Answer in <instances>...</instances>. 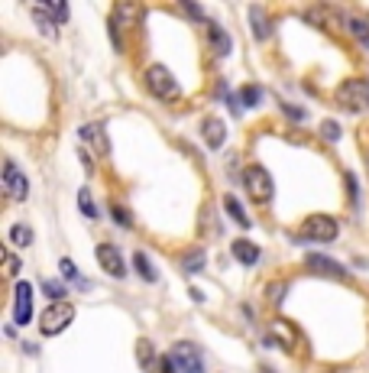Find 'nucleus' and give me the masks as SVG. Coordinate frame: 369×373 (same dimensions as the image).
Here are the masks:
<instances>
[{"label":"nucleus","mask_w":369,"mask_h":373,"mask_svg":"<svg viewBox=\"0 0 369 373\" xmlns=\"http://www.w3.org/2000/svg\"><path fill=\"white\" fill-rule=\"evenodd\" d=\"M3 189H7V195H10L13 202H26V195H30V182H26V175L10 160L3 162Z\"/></svg>","instance_id":"nucleus-8"},{"label":"nucleus","mask_w":369,"mask_h":373,"mask_svg":"<svg viewBox=\"0 0 369 373\" xmlns=\"http://www.w3.org/2000/svg\"><path fill=\"white\" fill-rule=\"evenodd\" d=\"M240 101H243V107H259V101H263V88L259 85H243L240 88Z\"/></svg>","instance_id":"nucleus-22"},{"label":"nucleus","mask_w":369,"mask_h":373,"mask_svg":"<svg viewBox=\"0 0 369 373\" xmlns=\"http://www.w3.org/2000/svg\"><path fill=\"white\" fill-rule=\"evenodd\" d=\"M43 7L49 10V17H52V20H59V23L68 20V7H65V3H43Z\"/></svg>","instance_id":"nucleus-31"},{"label":"nucleus","mask_w":369,"mask_h":373,"mask_svg":"<svg viewBox=\"0 0 369 373\" xmlns=\"http://www.w3.org/2000/svg\"><path fill=\"white\" fill-rule=\"evenodd\" d=\"M137 357H139V367L146 373H152L159 367V361H156V351H152V344H149V338H139L137 341Z\"/></svg>","instance_id":"nucleus-19"},{"label":"nucleus","mask_w":369,"mask_h":373,"mask_svg":"<svg viewBox=\"0 0 369 373\" xmlns=\"http://www.w3.org/2000/svg\"><path fill=\"white\" fill-rule=\"evenodd\" d=\"M110 214H114V221L120 224V227H133V214H130L127 204L114 202V204H110Z\"/></svg>","instance_id":"nucleus-25"},{"label":"nucleus","mask_w":369,"mask_h":373,"mask_svg":"<svg viewBox=\"0 0 369 373\" xmlns=\"http://www.w3.org/2000/svg\"><path fill=\"white\" fill-rule=\"evenodd\" d=\"M337 101L347 111H366L369 107V82L366 78H347L337 88Z\"/></svg>","instance_id":"nucleus-3"},{"label":"nucleus","mask_w":369,"mask_h":373,"mask_svg":"<svg viewBox=\"0 0 369 373\" xmlns=\"http://www.w3.org/2000/svg\"><path fill=\"white\" fill-rule=\"evenodd\" d=\"M201 133H204V143L211 149H221L223 140H227V130H223V124L217 117H208L204 124H201Z\"/></svg>","instance_id":"nucleus-13"},{"label":"nucleus","mask_w":369,"mask_h":373,"mask_svg":"<svg viewBox=\"0 0 369 373\" xmlns=\"http://www.w3.org/2000/svg\"><path fill=\"white\" fill-rule=\"evenodd\" d=\"M347 192H350V202L357 204V179L353 175H347Z\"/></svg>","instance_id":"nucleus-38"},{"label":"nucleus","mask_w":369,"mask_h":373,"mask_svg":"<svg viewBox=\"0 0 369 373\" xmlns=\"http://www.w3.org/2000/svg\"><path fill=\"white\" fill-rule=\"evenodd\" d=\"M301 234L311 237V240H334V237L340 234V227L334 218H327V214H311V218H305V224H301Z\"/></svg>","instance_id":"nucleus-7"},{"label":"nucleus","mask_w":369,"mask_h":373,"mask_svg":"<svg viewBox=\"0 0 369 373\" xmlns=\"http://www.w3.org/2000/svg\"><path fill=\"white\" fill-rule=\"evenodd\" d=\"M321 133H324V140H340V127L334 120H324V124H321Z\"/></svg>","instance_id":"nucleus-33"},{"label":"nucleus","mask_w":369,"mask_h":373,"mask_svg":"<svg viewBox=\"0 0 369 373\" xmlns=\"http://www.w3.org/2000/svg\"><path fill=\"white\" fill-rule=\"evenodd\" d=\"M159 373H179V367H175V361H172L169 354L159 357Z\"/></svg>","instance_id":"nucleus-34"},{"label":"nucleus","mask_w":369,"mask_h":373,"mask_svg":"<svg viewBox=\"0 0 369 373\" xmlns=\"http://www.w3.org/2000/svg\"><path fill=\"white\" fill-rule=\"evenodd\" d=\"M223 208H227V214H230L233 221L240 224V227H250V218H246V211H243V204L233 198V195H223Z\"/></svg>","instance_id":"nucleus-20"},{"label":"nucleus","mask_w":369,"mask_h":373,"mask_svg":"<svg viewBox=\"0 0 369 373\" xmlns=\"http://www.w3.org/2000/svg\"><path fill=\"white\" fill-rule=\"evenodd\" d=\"M250 23H253V36H256V39H269L272 26H269V13H266L263 7H250Z\"/></svg>","instance_id":"nucleus-18"},{"label":"nucleus","mask_w":369,"mask_h":373,"mask_svg":"<svg viewBox=\"0 0 369 373\" xmlns=\"http://www.w3.org/2000/svg\"><path fill=\"white\" fill-rule=\"evenodd\" d=\"M272 338H275V344H279V347H285V351L288 354H295L298 351V338H301V334H298V328L295 325H292V321H285V318H275L272 321Z\"/></svg>","instance_id":"nucleus-11"},{"label":"nucleus","mask_w":369,"mask_h":373,"mask_svg":"<svg viewBox=\"0 0 369 373\" xmlns=\"http://www.w3.org/2000/svg\"><path fill=\"white\" fill-rule=\"evenodd\" d=\"M169 357L175 361V367H179V373H204V367H201V351L195 347L191 341H179V344H172V351Z\"/></svg>","instance_id":"nucleus-6"},{"label":"nucleus","mask_w":369,"mask_h":373,"mask_svg":"<svg viewBox=\"0 0 369 373\" xmlns=\"http://www.w3.org/2000/svg\"><path fill=\"white\" fill-rule=\"evenodd\" d=\"M146 88H149V95H156L159 101H179L181 97L179 82H175L172 72L162 68V65H149L146 68Z\"/></svg>","instance_id":"nucleus-1"},{"label":"nucleus","mask_w":369,"mask_h":373,"mask_svg":"<svg viewBox=\"0 0 369 373\" xmlns=\"http://www.w3.org/2000/svg\"><path fill=\"white\" fill-rule=\"evenodd\" d=\"M282 111H285V114H288L292 120H305V111H301V107H295V104H282Z\"/></svg>","instance_id":"nucleus-36"},{"label":"nucleus","mask_w":369,"mask_h":373,"mask_svg":"<svg viewBox=\"0 0 369 373\" xmlns=\"http://www.w3.org/2000/svg\"><path fill=\"white\" fill-rule=\"evenodd\" d=\"M114 20L120 23V26H139V20H143V10H139L137 3H117L114 7Z\"/></svg>","instance_id":"nucleus-16"},{"label":"nucleus","mask_w":369,"mask_h":373,"mask_svg":"<svg viewBox=\"0 0 369 373\" xmlns=\"http://www.w3.org/2000/svg\"><path fill=\"white\" fill-rule=\"evenodd\" d=\"M81 137H85V143H91V149H94L101 160H107V153H110V143H107V133L101 124H88V127H81Z\"/></svg>","instance_id":"nucleus-12"},{"label":"nucleus","mask_w":369,"mask_h":373,"mask_svg":"<svg viewBox=\"0 0 369 373\" xmlns=\"http://www.w3.org/2000/svg\"><path fill=\"white\" fill-rule=\"evenodd\" d=\"M97 263H101V269L104 273H110V276H127V263H123V256H120V250H117L114 244H101L97 247Z\"/></svg>","instance_id":"nucleus-10"},{"label":"nucleus","mask_w":369,"mask_h":373,"mask_svg":"<svg viewBox=\"0 0 369 373\" xmlns=\"http://www.w3.org/2000/svg\"><path fill=\"white\" fill-rule=\"evenodd\" d=\"M305 269L311 273V276L340 279V283H347V279H350L347 269L340 267L337 260H330V256H324V254H308V256H305Z\"/></svg>","instance_id":"nucleus-5"},{"label":"nucleus","mask_w":369,"mask_h":373,"mask_svg":"<svg viewBox=\"0 0 369 373\" xmlns=\"http://www.w3.org/2000/svg\"><path fill=\"white\" fill-rule=\"evenodd\" d=\"M10 240H13L17 247H23V244L30 247V244H32V231L26 227V224H17V227L10 231Z\"/></svg>","instance_id":"nucleus-27"},{"label":"nucleus","mask_w":369,"mask_h":373,"mask_svg":"<svg viewBox=\"0 0 369 373\" xmlns=\"http://www.w3.org/2000/svg\"><path fill=\"white\" fill-rule=\"evenodd\" d=\"M78 204H81V214H85V218H97L94 198H91V192H88V189H81V192H78Z\"/></svg>","instance_id":"nucleus-28"},{"label":"nucleus","mask_w":369,"mask_h":373,"mask_svg":"<svg viewBox=\"0 0 369 373\" xmlns=\"http://www.w3.org/2000/svg\"><path fill=\"white\" fill-rule=\"evenodd\" d=\"M243 189L250 192V198H253L256 204H266L272 198V179H269V172H266L259 162H253V166L243 169Z\"/></svg>","instance_id":"nucleus-2"},{"label":"nucleus","mask_w":369,"mask_h":373,"mask_svg":"<svg viewBox=\"0 0 369 373\" xmlns=\"http://www.w3.org/2000/svg\"><path fill=\"white\" fill-rule=\"evenodd\" d=\"M230 254L240 260L243 267H253V263H259V247L256 244H250V240H233V247H230Z\"/></svg>","instance_id":"nucleus-15"},{"label":"nucleus","mask_w":369,"mask_h":373,"mask_svg":"<svg viewBox=\"0 0 369 373\" xmlns=\"http://www.w3.org/2000/svg\"><path fill=\"white\" fill-rule=\"evenodd\" d=\"M62 273H65V279H72V283H78L81 289H88V279L72 267V260H62Z\"/></svg>","instance_id":"nucleus-29"},{"label":"nucleus","mask_w":369,"mask_h":373,"mask_svg":"<svg viewBox=\"0 0 369 373\" xmlns=\"http://www.w3.org/2000/svg\"><path fill=\"white\" fill-rule=\"evenodd\" d=\"M133 263H137V269H139V276L146 279V283H156V269L149 267V260H146V254H133Z\"/></svg>","instance_id":"nucleus-26"},{"label":"nucleus","mask_w":369,"mask_h":373,"mask_svg":"<svg viewBox=\"0 0 369 373\" xmlns=\"http://www.w3.org/2000/svg\"><path fill=\"white\" fill-rule=\"evenodd\" d=\"M347 30L353 32V36H357L363 46H369V23H366V20H359V17H350V20H347Z\"/></svg>","instance_id":"nucleus-23"},{"label":"nucleus","mask_w":369,"mask_h":373,"mask_svg":"<svg viewBox=\"0 0 369 373\" xmlns=\"http://www.w3.org/2000/svg\"><path fill=\"white\" fill-rule=\"evenodd\" d=\"M32 17H36V23H39V30H43L46 36H55V23H52V17H49V10H46L43 3L32 7Z\"/></svg>","instance_id":"nucleus-24"},{"label":"nucleus","mask_w":369,"mask_h":373,"mask_svg":"<svg viewBox=\"0 0 369 373\" xmlns=\"http://www.w3.org/2000/svg\"><path fill=\"white\" fill-rule=\"evenodd\" d=\"M204 26H208V39H211L214 55H227V52H230V46H233V43H230V36H227V32H223L214 20H208Z\"/></svg>","instance_id":"nucleus-14"},{"label":"nucleus","mask_w":369,"mask_h":373,"mask_svg":"<svg viewBox=\"0 0 369 373\" xmlns=\"http://www.w3.org/2000/svg\"><path fill=\"white\" fill-rule=\"evenodd\" d=\"M285 296V283H269V289H266V298L272 302V305H279Z\"/></svg>","instance_id":"nucleus-32"},{"label":"nucleus","mask_w":369,"mask_h":373,"mask_svg":"<svg viewBox=\"0 0 369 373\" xmlns=\"http://www.w3.org/2000/svg\"><path fill=\"white\" fill-rule=\"evenodd\" d=\"M17 269H20V260H17L13 254H7V276H13Z\"/></svg>","instance_id":"nucleus-37"},{"label":"nucleus","mask_w":369,"mask_h":373,"mask_svg":"<svg viewBox=\"0 0 369 373\" xmlns=\"http://www.w3.org/2000/svg\"><path fill=\"white\" fill-rule=\"evenodd\" d=\"M305 20H308V23H321V26H324V30H330V32H340V30H343V26H340V20H334V13L324 10V7L305 10Z\"/></svg>","instance_id":"nucleus-17"},{"label":"nucleus","mask_w":369,"mask_h":373,"mask_svg":"<svg viewBox=\"0 0 369 373\" xmlns=\"http://www.w3.org/2000/svg\"><path fill=\"white\" fill-rule=\"evenodd\" d=\"M43 292H46V296H49V298H55V302H65V286H62V283H59V279H49V283H46V286H43Z\"/></svg>","instance_id":"nucleus-30"},{"label":"nucleus","mask_w":369,"mask_h":373,"mask_svg":"<svg viewBox=\"0 0 369 373\" xmlns=\"http://www.w3.org/2000/svg\"><path fill=\"white\" fill-rule=\"evenodd\" d=\"M72 318H74L72 302H52V305L43 312V318H39V331H43L46 338H49V334H59V331H65L72 325Z\"/></svg>","instance_id":"nucleus-4"},{"label":"nucleus","mask_w":369,"mask_h":373,"mask_svg":"<svg viewBox=\"0 0 369 373\" xmlns=\"http://www.w3.org/2000/svg\"><path fill=\"white\" fill-rule=\"evenodd\" d=\"M181 269H185V273H201V269H204V254H201V250L181 254Z\"/></svg>","instance_id":"nucleus-21"},{"label":"nucleus","mask_w":369,"mask_h":373,"mask_svg":"<svg viewBox=\"0 0 369 373\" xmlns=\"http://www.w3.org/2000/svg\"><path fill=\"white\" fill-rule=\"evenodd\" d=\"M30 318H32V286L30 283H17V289H13V321L30 325Z\"/></svg>","instance_id":"nucleus-9"},{"label":"nucleus","mask_w":369,"mask_h":373,"mask_svg":"<svg viewBox=\"0 0 369 373\" xmlns=\"http://www.w3.org/2000/svg\"><path fill=\"white\" fill-rule=\"evenodd\" d=\"M181 10L188 13L191 20H198V23H208V20H204V13H201V7H195V3H181Z\"/></svg>","instance_id":"nucleus-35"}]
</instances>
